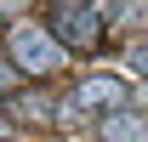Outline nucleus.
Listing matches in <instances>:
<instances>
[{
  "instance_id": "obj_5",
  "label": "nucleus",
  "mask_w": 148,
  "mask_h": 142,
  "mask_svg": "<svg viewBox=\"0 0 148 142\" xmlns=\"http://www.w3.org/2000/svg\"><path fill=\"white\" fill-rule=\"evenodd\" d=\"M0 91H12V97H17V68H6V63H0Z\"/></svg>"
},
{
  "instance_id": "obj_4",
  "label": "nucleus",
  "mask_w": 148,
  "mask_h": 142,
  "mask_svg": "<svg viewBox=\"0 0 148 142\" xmlns=\"http://www.w3.org/2000/svg\"><path fill=\"white\" fill-rule=\"evenodd\" d=\"M97 137L103 142H148V119L131 114V108H114V114H103V131Z\"/></svg>"
},
{
  "instance_id": "obj_6",
  "label": "nucleus",
  "mask_w": 148,
  "mask_h": 142,
  "mask_svg": "<svg viewBox=\"0 0 148 142\" xmlns=\"http://www.w3.org/2000/svg\"><path fill=\"white\" fill-rule=\"evenodd\" d=\"M131 63H137V68H143V74H148V46H143V51H137V57H131Z\"/></svg>"
},
{
  "instance_id": "obj_1",
  "label": "nucleus",
  "mask_w": 148,
  "mask_h": 142,
  "mask_svg": "<svg viewBox=\"0 0 148 142\" xmlns=\"http://www.w3.org/2000/svg\"><path fill=\"white\" fill-rule=\"evenodd\" d=\"M6 51H12V68L29 74V80H46V74L63 68V46H57V34H46L40 23H12V29H6Z\"/></svg>"
},
{
  "instance_id": "obj_2",
  "label": "nucleus",
  "mask_w": 148,
  "mask_h": 142,
  "mask_svg": "<svg viewBox=\"0 0 148 142\" xmlns=\"http://www.w3.org/2000/svg\"><path fill=\"white\" fill-rule=\"evenodd\" d=\"M103 6H80V0H69V6H51V34L63 51H97L103 46Z\"/></svg>"
},
{
  "instance_id": "obj_3",
  "label": "nucleus",
  "mask_w": 148,
  "mask_h": 142,
  "mask_svg": "<svg viewBox=\"0 0 148 142\" xmlns=\"http://www.w3.org/2000/svg\"><path fill=\"white\" fill-rule=\"evenodd\" d=\"M125 102V85L108 80V74H97V80H80V85L63 97V119L69 114H86V108H120Z\"/></svg>"
}]
</instances>
